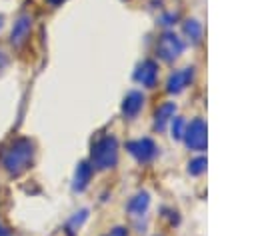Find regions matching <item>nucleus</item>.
Returning <instances> with one entry per match:
<instances>
[{"label":"nucleus","mask_w":256,"mask_h":236,"mask_svg":"<svg viewBox=\"0 0 256 236\" xmlns=\"http://www.w3.org/2000/svg\"><path fill=\"white\" fill-rule=\"evenodd\" d=\"M34 154H36L34 142L28 136H18L2 148L0 166L10 178H18L26 170H30V166L34 162Z\"/></svg>","instance_id":"f257e3e1"},{"label":"nucleus","mask_w":256,"mask_h":236,"mask_svg":"<svg viewBox=\"0 0 256 236\" xmlns=\"http://www.w3.org/2000/svg\"><path fill=\"white\" fill-rule=\"evenodd\" d=\"M30 32H32V16L30 14H20L14 24H12V30H10V44L14 48H22L28 38H30Z\"/></svg>","instance_id":"f03ea898"},{"label":"nucleus","mask_w":256,"mask_h":236,"mask_svg":"<svg viewBox=\"0 0 256 236\" xmlns=\"http://www.w3.org/2000/svg\"><path fill=\"white\" fill-rule=\"evenodd\" d=\"M92 156H94V162H96L98 168L112 166L114 160H116V142H114V138H106V140L98 142V146L92 152Z\"/></svg>","instance_id":"7ed1b4c3"},{"label":"nucleus","mask_w":256,"mask_h":236,"mask_svg":"<svg viewBox=\"0 0 256 236\" xmlns=\"http://www.w3.org/2000/svg\"><path fill=\"white\" fill-rule=\"evenodd\" d=\"M88 178H90V168H88L86 164H80V166H78V172H76V188L82 190V188L86 186Z\"/></svg>","instance_id":"20e7f679"},{"label":"nucleus","mask_w":256,"mask_h":236,"mask_svg":"<svg viewBox=\"0 0 256 236\" xmlns=\"http://www.w3.org/2000/svg\"><path fill=\"white\" fill-rule=\"evenodd\" d=\"M140 94H130L128 96V100H126V104H124V112H128V114H134L136 110H138V106H140Z\"/></svg>","instance_id":"39448f33"},{"label":"nucleus","mask_w":256,"mask_h":236,"mask_svg":"<svg viewBox=\"0 0 256 236\" xmlns=\"http://www.w3.org/2000/svg\"><path fill=\"white\" fill-rule=\"evenodd\" d=\"M6 66H8V54H6V52L0 48V72H2Z\"/></svg>","instance_id":"423d86ee"},{"label":"nucleus","mask_w":256,"mask_h":236,"mask_svg":"<svg viewBox=\"0 0 256 236\" xmlns=\"http://www.w3.org/2000/svg\"><path fill=\"white\" fill-rule=\"evenodd\" d=\"M0 236H10V232H8V230L2 226V222H0Z\"/></svg>","instance_id":"0eeeda50"},{"label":"nucleus","mask_w":256,"mask_h":236,"mask_svg":"<svg viewBox=\"0 0 256 236\" xmlns=\"http://www.w3.org/2000/svg\"><path fill=\"white\" fill-rule=\"evenodd\" d=\"M48 2H50V4H52V6H56V4H60V2H62V0H48Z\"/></svg>","instance_id":"6e6552de"},{"label":"nucleus","mask_w":256,"mask_h":236,"mask_svg":"<svg viewBox=\"0 0 256 236\" xmlns=\"http://www.w3.org/2000/svg\"><path fill=\"white\" fill-rule=\"evenodd\" d=\"M0 26H2V16H0Z\"/></svg>","instance_id":"1a4fd4ad"}]
</instances>
